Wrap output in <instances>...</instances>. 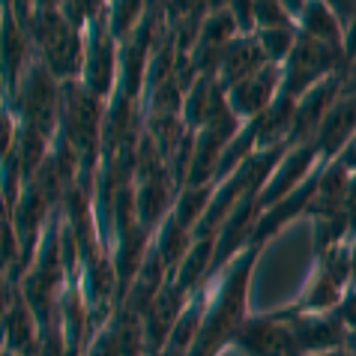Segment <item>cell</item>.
<instances>
[{
	"mask_svg": "<svg viewBox=\"0 0 356 356\" xmlns=\"http://www.w3.org/2000/svg\"><path fill=\"white\" fill-rule=\"evenodd\" d=\"M356 63V13L350 15V22L344 24V45H341V69H348Z\"/></svg>",
	"mask_w": 356,
	"mask_h": 356,
	"instance_id": "obj_26",
	"label": "cell"
},
{
	"mask_svg": "<svg viewBox=\"0 0 356 356\" xmlns=\"http://www.w3.org/2000/svg\"><path fill=\"white\" fill-rule=\"evenodd\" d=\"M350 275H353V288H356V236L350 240Z\"/></svg>",
	"mask_w": 356,
	"mask_h": 356,
	"instance_id": "obj_29",
	"label": "cell"
},
{
	"mask_svg": "<svg viewBox=\"0 0 356 356\" xmlns=\"http://www.w3.org/2000/svg\"><path fill=\"white\" fill-rule=\"evenodd\" d=\"M15 18L27 31L36 60L51 72L57 81H81L87 36L66 22L57 3H13Z\"/></svg>",
	"mask_w": 356,
	"mask_h": 356,
	"instance_id": "obj_2",
	"label": "cell"
},
{
	"mask_svg": "<svg viewBox=\"0 0 356 356\" xmlns=\"http://www.w3.org/2000/svg\"><path fill=\"white\" fill-rule=\"evenodd\" d=\"M84 356H123V350H120V335H117L111 321H108L102 330H99L93 339H90Z\"/></svg>",
	"mask_w": 356,
	"mask_h": 356,
	"instance_id": "obj_24",
	"label": "cell"
},
{
	"mask_svg": "<svg viewBox=\"0 0 356 356\" xmlns=\"http://www.w3.org/2000/svg\"><path fill=\"white\" fill-rule=\"evenodd\" d=\"M0 353H3V341H0Z\"/></svg>",
	"mask_w": 356,
	"mask_h": 356,
	"instance_id": "obj_32",
	"label": "cell"
},
{
	"mask_svg": "<svg viewBox=\"0 0 356 356\" xmlns=\"http://www.w3.org/2000/svg\"><path fill=\"white\" fill-rule=\"evenodd\" d=\"M282 93V66L266 63L254 75L236 81L234 87H227V108L236 120H254L270 108Z\"/></svg>",
	"mask_w": 356,
	"mask_h": 356,
	"instance_id": "obj_11",
	"label": "cell"
},
{
	"mask_svg": "<svg viewBox=\"0 0 356 356\" xmlns=\"http://www.w3.org/2000/svg\"><path fill=\"white\" fill-rule=\"evenodd\" d=\"M254 9V31H266V27H296L291 13L284 3H252Z\"/></svg>",
	"mask_w": 356,
	"mask_h": 356,
	"instance_id": "obj_23",
	"label": "cell"
},
{
	"mask_svg": "<svg viewBox=\"0 0 356 356\" xmlns=\"http://www.w3.org/2000/svg\"><path fill=\"white\" fill-rule=\"evenodd\" d=\"M264 66H266V57L261 54L258 42H254V33L252 36H234L231 42L222 48L219 63H216L213 75H216V81H219L227 90V87H234L236 81L254 75Z\"/></svg>",
	"mask_w": 356,
	"mask_h": 356,
	"instance_id": "obj_17",
	"label": "cell"
},
{
	"mask_svg": "<svg viewBox=\"0 0 356 356\" xmlns=\"http://www.w3.org/2000/svg\"><path fill=\"white\" fill-rule=\"evenodd\" d=\"M356 132V93H341L332 102L330 114L323 117L318 135H314V147L321 153V165H330L341 156L348 141Z\"/></svg>",
	"mask_w": 356,
	"mask_h": 356,
	"instance_id": "obj_14",
	"label": "cell"
},
{
	"mask_svg": "<svg viewBox=\"0 0 356 356\" xmlns=\"http://www.w3.org/2000/svg\"><path fill=\"white\" fill-rule=\"evenodd\" d=\"M234 348H240L245 356H302L291 323L275 318L273 312L249 314L236 332Z\"/></svg>",
	"mask_w": 356,
	"mask_h": 356,
	"instance_id": "obj_9",
	"label": "cell"
},
{
	"mask_svg": "<svg viewBox=\"0 0 356 356\" xmlns=\"http://www.w3.org/2000/svg\"><path fill=\"white\" fill-rule=\"evenodd\" d=\"M296 36H300L296 27H266V31H254V42H258L261 54L266 57V63L282 66L293 51Z\"/></svg>",
	"mask_w": 356,
	"mask_h": 356,
	"instance_id": "obj_21",
	"label": "cell"
},
{
	"mask_svg": "<svg viewBox=\"0 0 356 356\" xmlns=\"http://www.w3.org/2000/svg\"><path fill=\"white\" fill-rule=\"evenodd\" d=\"M105 102L96 99L81 81H66L60 87V123L57 135L75 153L78 180L96 183L102 165V132H105Z\"/></svg>",
	"mask_w": 356,
	"mask_h": 356,
	"instance_id": "obj_3",
	"label": "cell"
},
{
	"mask_svg": "<svg viewBox=\"0 0 356 356\" xmlns=\"http://www.w3.org/2000/svg\"><path fill=\"white\" fill-rule=\"evenodd\" d=\"M227 111V90L216 81V75H197V81L192 84V90L186 93L183 102V123L189 132H201L204 126H210L213 120Z\"/></svg>",
	"mask_w": 356,
	"mask_h": 356,
	"instance_id": "obj_15",
	"label": "cell"
},
{
	"mask_svg": "<svg viewBox=\"0 0 356 356\" xmlns=\"http://www.w3.org/2000/svg\"><path fill=\"white\" fill-rule=\"evenodd\" d=\"M60 87L63 84L33 57L6 108L15 114L18 126H27V129L45 135L48 141H54L57 123H60Z\"/></svg>",
	"mask_w": 356,
	"mask_h": 356,
	"instance_id": "obj_5",
	"label": "cell"
},
{
	"mask_svg": "<svg viewBox=\"0 0 356 356\" xmlns=\"http://www.w3.org/2000/svg\"><path fill=\"white\" fill-rule=\"evenodd\" d=\"M335 162H339V165H341V168H344V171H348L350 177L356 174V132H353V138L348 141V147H344L341 156H339V159H335Z\"/></svg>",
	"mask_w": 356,
	"mask_h": 356,
	"instance_id": "obj_28",
	"label": "cell"
},
{
	"mask_svg": "<svg viewBox=\"0 0 356 356\" xmlns=\"http://www.w3.org/2000/svg\"><path fill=\"white\" fill-rule=\"evenodd\" d=\"M0 356H18V353H9V350H3V353H0Z\"/></svg>",
	"mask_w": 356,
	"mask_h": 356,
	"instance_id": "obj_31",
	"label": "cell"
},
{
	"mask_svg": "<svg viewBox=\"0 0 356 356\" xmlns=\"http://www.w3.org/2000/svg\"><path fill=\"white\" fill-rule=\"evenodd\" d=\"M284 9L291 13L293 24H296V33L314 39V42H321L326 48H335V51H341L344 45V27L341 22L335 18L332 6L330 3H284Z\"/></svg>",
	"mask_w": 356,
	"mask_h": 356,
	"instance_id": "obj_16",
	"label": "cell"
},
{
	"mask_svg": "<svg viewBox=\"0 0 356 356\" xmlns=\"http://www.w3.org/2000/svg\"><path fill=\"white\" fill-rule=\"evenodd\" d=\"M339 72H341V51L326 48V45L300 33L293 51L288 54V60L282 63V96L300 102L309 90H314L326 78H332Z\"/></svg>",
	"mask_w": 356,
	"mask_h": 356,
	"instance_id": "obj_7",
	"label": "cell"
},
{
	"mask_svg": "<svg viewBox=\"0 0 356 356\" xmlns=\"http://www.w3.org/2000/svg\"><path fill=\"white\" fill-rule=\"evenodd\" d=\"M353 288L350 275V243H339L332 249L314 258L312 275L305 282V288L293 296L291 302H284L282 309H273L279 318H296V314H326L335 312L341 300Z\"/></svg>",
	"mask_w": 356,
	"mask_h": 356,
	"instance_id": "obj_4",
	"label": "cell"
},
{
	"mask_svg": "<svg viewBox=\"0 0 356 356\" xmlns=\"http://www.w3.org/2000/svg\"><path fill=\"white\" fill-rule=\"evenodd\" d=\"M213 192H216V183L186 186V189H180V195H177V201H174V210H171V219L180 227H186V231H192V236H195V227L204 219Z\"/></svg>",
	"mask_w": 356,
	"mask_h": 356,
	"instance_id": "obj_20",
	"label": "cell"
},
{
	"mask_svg": "<svg viewBox=\"0 0 356 356\" xmlns=\"http://www.w3.org/2000/svg\"><path fill=\"white\" fill-rule=\"evenodd\" d=\"M335 314H339L341 323L348 326V332H356V288L348 291V296L341 300V305L335 309Z\"/></svg>",
	"mask_w": 356,
	"mask_h": 356,
	"instance_id": "obj_27",
	"label": "cell"
},
{
	"mask_svg": "<svg viewBox=\"0 0 356 356\" xmlns=\"http://www.w3.org/2000/svg\"><path fill=\"white\" fill-rule=\"evenodd\" d=\"M261 254L264 245H249L216 275L201 330L186 356H222L225 348H234L236 332L249 318V288Z\"/></svg>",
	"mask_w": 356,
	"mask_h": 356,
	"instance_id": "obj_1",
	"label": "cell"
},
{
	"mask_svg": "<svg viewBox=\"0 0 356 356\" xmlns=\"http://www.w3.org/2000/svg\"><path fill=\"white\" fill-rule=\"evenodd\" d=\"M275 318H279V314H275ZM282 321L291 323V332H293L296 344H300L302 356L339 350V348H344V339H348V326L341 323V318L335 312H326V314H296V318H282Z\"/></svg>",
	"mask_w": 356,
	"mask_h": 356,
	"instance_id": "obj_12",
	"label": "cell"
},
{
	"mask_svg": "<svg viewBox=\"0 0 356 356\" xmlns=\"http://www.w3.org/2000/svg\"><path fill=\"white\" fill-rule=\"evenodd\" d=\"M293 114H296V102L279 93V99H275V102L258 117V120H261V129H258V150L291 147Z\"/></svg>",
	"mask_w": 356,
	"mask_h": 356,
	"instance_id": "obj_19",
	"label": "cell"
},
{
	"mask_svg": "<svg viewBox=\"0 0 356 356\" xmlns=\"http://www.w3.org/2000/svg\"><path fill=\"white\" fill-rule=\"evenodd\" d=\"M318 168H321V153H318V147H314V141L288 147L282 156V162L275 165L273 177L266 180L264 192H261V213L266 207L279 204L282 197H288L291 192H296Z\"/></svg>",
	"mask_w": 356,
	"mask_h": 356,
	"instance_id": "obj_10",
	"label": "cell"
},
{
	"mask_svg": "<svg viewBox=\"0 0 356 356\" xmlns=\"http://www.w3.org/2000/svg\"><path fill=\"white\" fill-rule=\"evenodd\" d=\"M0 341H3V350L18 356H36L39 350V323L18 291L9 312L3 314V323H0Z\"/></svg>",
	"mask_w": 356,
	"mask_h": 356,
	"instance_id": "obj_18",
	"label": "cell"
},
{
	"mask_svg": "<svg viewBox=\"0 0 356 356\" xmlns=\"http://www.w3.org/2000/svg\"><path fill=\"white\" fill-rule=\"evenodd\" d=\"M84 36H87V54L81 69V84L108 105L117 93V84H120V45H117V39L108 31L105 3L99 6L93 22L87 24Z\"/></svg>",
	"mask_w": 356,
	"mask_h": 356,
	"instance_id": "obj_6",
	"label": "cell"
},
{
	"mask_svg": "<svg viewBox=\"0 0 356 356\" xmlns=\"http://www.w3.org/2000/svg\"><path fill=\"white\" fill-rule=\"evenodd\" d=\"M15 135H18V120H15V114L3 105L0 108V162H3L9 156V150L15 147Z\"/></svg>",
	"mask_w": 356,
	"mask_h": 356,
	"instance_id": "obj_25",
	"label": "cell"
},
{
	"mask_svg": "<svg viewBox=\"0 0 356 356\" xmlns=\"http://www.w3.org/2000/svg\"><path fill=\"white\" fill-rule=\"evenodd\" d=\"M33 57V45L22 22L15 18L13 6H0V99H3V105L13 102Z\"/></svg>",
	"mask_w": 356,
	"mask_h": 356,
	"instance_id": "obj_8",
	"label": "cell"
},
{
	"mask_svg": "<svg viewBox=\"0 0 356 356\" xmlns=\"http://www.w3.org/2000/svg\"><path fill=\"white\" fill-rule=\"evenodd\" d=\"M147 15V3H108V31L123 45Z\"/></svg>",
	"mask_w": 356,
	"mask_h": 356,
	"instance_id": "obj_22",
	"label": "cell"
},
{
	"mask_svg": "<svg viewBox=\"0 0 356 356\" xmlns=\"http://www.w3.org/2000/svg\"><path fill=\"white\" fill-rule=\"evenodd\" d=\"M189 302V293L180 291L174 282H165V288L156 293V300L150 302V309L144 312L141 326H144V344H147V356L162 353L168 335H171L174 323L180 321V314Z\"/></svg>",
	"mask_w": 356,
	"mask_h": 356,
	"instance_id": "obj_13",
	"label": "cell"
},
{
	"mask_svg": "<svg viewBox=\"0 0 356 356\" xmlns=\"http://www.w3.org/2000/svg\"><path fill=\"white\" fill-rule=\"evenodd\" d=\"M314 356H353L348 348H339V350H326V353H314Z\"/></svg>",
	"mask_w": 356,
	"mask_h": 356,
	"instance_id": "obj_30",
	"label": "cell"
}]
</instances>
